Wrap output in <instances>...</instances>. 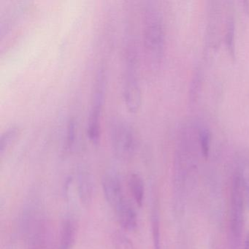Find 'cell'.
Segmentation results:
<instances>
[{"mask_svg": "<svg viewBox=\"0 0 249 249\" xmlns=\"http://www.w3.org/2000/svg\"><path fill=\"white\" fill-rule=\"evenodd\" d=\"M143 37L150 60L154 65H158L164 53V27L160 11L151 2L147 4L144 9Z\"/></svg>", "mask_w": 249, "mask_h": 249, "instance_id": "6da1fadb", "label": "cell"}, {"mask_svg": "<svg viewBox=\"0 0 249 249\" xmlns=\"http://www.w3.org/2000/svg\"><path fill=\"white\" fill-rule=\"evenodd\" d=\"M123 95L128 111L135 113L142 103V92L138 74V57L135 51L129 47L126 51L124 71Z\"/></svg>", "mask_w": 249, "mask_h": 249, "instance_id": "7a4b0ae2", "label": "cell"}, {"mask_svg": "<svg viewBox=\"0 0 249 249\" xmlns=\"http://www.w3.org/2000/svg\"><path fill=\"white\" fill-rule=\"evenodd\" d=\"M106 78L103 69H100L96 78L93 93L91 110L87 126V135L90 142L94 145L98 144L101 135V117L105 100Z\"/></svg>", "mask_w": 249, "mask_h": 249, "instance_id": "3957f363", "label": "cell"}, {"mask_svg": "<svg viewBox=\"0 0 249 249\" xmlns=\"http://www.w3.org/2000/svg\"><path fill=\"white\" fill-rule=\"evenodd\" d=\"M112 146L119 158L129 160L133 155L135 148V138L132 128L127 122L117 119L110 128Z\"/></svg>", "mask_w": 249, "mask_h": 249, "instance_id": "277c9868", "label": "cell"}, {"mask_svg": "<svg viewBox=\"0 0 249 249\" xmlns=\"http://www.w3.org/2000/svg\"><path fill=\"white\" fill-rule=\"evenodd\" d=\"M244 186L239 172H236L233 178L231 194V211H230V230L235 241L241 237L243 228V192Z\"/></svg>", "mask_w": 249, "mask_h": 249, "instance_id": "5b68a950", "label": "cell"}, {"mask_svg": "<svg viewBox=\"0 0 249 249\" xmlns=\"http://www.w3.org/2000/svg\"><path fill=\"white\" fill-rule=\"evenodd\" d=\"M27 249H51V232L44 218L36 217L28 225Z\"/></svg>", "mask_w": 249, "mask_h": 249, "instance_id": "8992f818", "label": "cell"}, {"mask_svg": "<svg viewBox=\"0 0 249 249\" xmlns=\"http://www.w3.org/2000/svg\"><path fill=\"white\" fill-rule=\"evenodd\" d=\"M102 185L106 201L113 209L126 199L120 178L116 173L111 171L106 173L103 176Z\"/></svg>", "mask_w": 249, "mask_h": 249, "instance_id": "52a82bcc", "label": "cell"}, {"mask_svg": "<svg viewBox=\"0 0 249 249\" xmlns=\"http://www.w3.org/2000/svg\"><path fill=\"white\" fill-rule=\"evenodd\" d=\"M119 224L123 230L132 231L138 227V215L133 205L125 199L115 208Z\"/></svg>", "mask_w": 249, "mask_h": 249, "instance_id": "ba28073f", "label": "cell"}, {"mask_svg": "<svg viewBox=\"0 0 249 249\" xmlns=\"http://www.w3.org/2000/svg\"><path fill=\"white\" fill-rule=\"evenodd\" d=\"M78 189L80 199L85 207L91 203L94 192L92 177L88 171L81 170L78 174Z\"/></svg>", "mask_w": 249, "mask_h": 249, "instance_id": "9c48e42d", "label": "cell"}, {"mask_svg": "<svg viewBox=\"0 0 249 249\" xmlns=\"http://www.w3.org/2000/svg\"><path fill=\"white\" fill-rule=\"evenodd\" d=\"M77 228L72 220L67 219L62 224L59 249H72L76 240Z\"/></svg>", "mask_w": 249, "mask_h": 249, "instance_id": "30bf717a", "label": "cell"}, {"mask_svg": "<svg viewBox=\"0 0 249 249\" xmlns=\"http://www.w3.org/2000/svg\"><path fill=\"white\" fill-rule=\"evenodd\" d=\"M129 186L134 201L141 208L145 197V184L142 177L138 173H132L129 178Z\"/></svg>", "mask_w": 249, "mask_h": 249, "instance_id": "8fae6325", "label": "cell"}, {"mask_svg": "<svg viewBox=\"0 0 249 249\" xmlns=\"http://www.w3.org/2000/svg\"><path fill=\"white\" fill-rule=\"evenodd\" d=\"M19 133V129L17 126H11L7 128L2 132L0 138V154L3 155L4 153L8 151V148L13 145Z\"/></svg>", "mask_w": 249, "mask_h": 249, "instance_id": "7c38bea8", "label": "cell"}, {"mask_svg": "<svg viewBox=\"0 0 249 249\" xmlns=\"http://www.w3.org/2000/svg\"><path fill=\"white\" fill-rule=\"evenodd\" d=\"M198 141L200 145L201 151L205 158L208 157L211 148V135L206 128H200L198 132Z\"/></svg>", "mask_w": 249, "mask_h": 249, "instance_id": "4fadbf2b", "label": "cell"}, {"mask_svg": "<svg viewBox=\"0 0 249 249\" xmlns=\"http://www.w3.org/2000/svg\"><path fill=\"white\" fill-rule=\"evenodd\" d=\"M152 237L154 249H161V233H160V217L157 211L153 212L152 220Z\"/></svg>", "mask_w": 249, "mask_h": 249, "instance_id": "5bb4252c", "label": "cell"}, {"mask_svg": "<svg viewBox=\"0 0 249 249\" xmlns=\"http://www.w3.org/2000/svg\"><path fill=\"white\" fill-rule=\"evenodd\" d=\"M114 249H135L133 243L126 234L122 231H116L113 237Z\"/></svg>", "mask_w": 249, "mask_h": 249, "instance_id": "9a60e30c", "label": "cell"}, {"mask_svg": "<svg viewBox=\"0 0 249 249\" xmlns=\"http://www.w3.org/2000/svg\"><path fill=\"white\" fill-rule=\"evenodd\" d=\"M227 44L230 54L232 55L234 57L235 53V41H234V24L232 20L229 21L228 26H227Z\"/></svg>", "mask_w": 249, "mask_h": 249, "instance_id": "2e32d148", "label": "cell"}, {"mask_svg": "<svg viewBox=\"0 0 249 249\" xmlns=\"http://www.w3.org/2000/svg\"><path fill=\"white\" fill-rule=\"evenodd\" d=\"M76 126H75V121L70 120L68 122V129H67L66 143L68 150H71L75 144V135H76Z\"/></svg>", "mask_w": 249, "mask_h": 249, "instance_id": "e0dca14e", "label": "cell"}, {"mask_svg": "<svg viewBox=\"0 0 249 249\" xmlns=\"http://www.w3.org/2000/svg\"><path fill=\"white\" fill-rule=\"evenodd\" d=\"M244 249H249V232L248 233L246 240H245Z\"/></svg>", "mask_w": 249, "mask_h": 249, "instance_id": "ac0fdd59", "label": "cell"}, {"mask_svg": "<svg viewBox=\"0 0 249 249\" xmlns=\"http://www.w3.org/2000/svg\"><path fill=\"white\" fill-rule=\"evenodd\" d=\"M246 195H247V196H248V205H249V191H248V192H246Z\"/></svg>", "mask_w": 249, "mask_h": 249, "instance_id": "d6986e66", "label": "cell"}, {"mask_svg": "<svg viewBox=\"0 0 249 249\" xmlns=\"http://www.w3.org/2000/svg\"></svg>", "mask_w": 249, "mask_h": 249, "instance_id": "ffe728a7", "label": "cell"}]
</instances>
